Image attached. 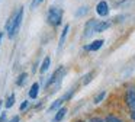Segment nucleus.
Listing matches in <instances>:
<instances>
[{"instance_id": "obj_12", "label": "nucleus", "mask_w": 135, "mask_h": 122, "mask_svg": "<svg viewBox=\"0 0 135 122\" xmlns=\"http://www.w3.org/2000/svg\"><path fill=\"white\" fill-rule=\"evenodd\" d=\"M38 93H39V83H33L32 86H31L29 92H28V95H29V99H36L38 97Z\"/></svg>"}, {"instance_id": "obj_1", "label": "nucleus", "mask_w": 135, "mask_h": 122, "mask_svg": "<svg viewBox=\"0 0 135 122\" xmlns=\"http://www.w3.org/2000/svg\"><path fill=\"white\" fill-rule=\"evenodd\" d=\"M22 20H23V6H21L16 12H13L12 16L7 19L6 25H4V31H6L7 36L10 39L19 34V29L22 26Z\"/></svg>"}, {"instance_id": "obj_25", "label": "nucleus", "mask_w": 135, "mask_h": 122, "mask_svg": "<svg viewBox=\"0 0 135 122\" xmlns=\"http://www.w3.org/2000/svg\"><path fill=\"white\" fill-rule=\"evenodd\" d=\"M131 119L135 122V110H132V112H131Z\"/></svg>"}, {"instance_id": "obj_21", "label": "nucleus", "mask_w": 135, "mask_h": 122, "mask_svg": "<svg viewBox=\"0 0 135 122\" xmlns=\"http://www.w3.org/2000/svg\"><path fill=\"white\" fill-rule=\"evenodd\" d=\"M93 76H94V73H93V71H91V73H89V74L86 76V78H84V80H83V84H87L89 81H90L91 78H93Z\"/></svg>"}, {"instance_id": "obj_16", "label": "nucleus", "mask_w": 135, "mask_h": 122, "mask_svg": "<svg viewBox=\"0 0 135 122\" xmlns=\"http://www.w3.org/2000/svg\"><path fill=\"white\" fill-rule=\"evenodd\" d=\"M105 96H106V92H105V90H102V92H99L96 96H94L93 102H94L96 105H97V103H100V102H102L103 99H105Z\"/></svg>"}, {"instance_id": "obj_28", "label": "nucleus", "mask_w": 135, "mask_h": 122, "mask_svg": "<svg viewBox=\"0 0 135 122\" xmlns=\"http://www.w3.org/2000/svg\"><path fill=\"white\" fill-rule=\"evenodd\" d=\"M74 122H86V121H81V119H79V121H74Z\"/></svg>"}, {"instance_id": "obj_22", "label": "nucleus", "mask_w": 135, "mask_h": 122, "mask_svg": "<svg viewBox=\"0 0 135 122\" xmlns=\"http://www.w3.org/2000/svg\"><path fill=\"white\" fill-rule=\"evenodd\" d=\"M89 122H106L105 119H102V118H99V116H93V118H90V121Z\"/></svg>"}, {"instance_id": "obj_15", "label": "nucleus", "mask_w": 135, "mask_h": 122, "mask_svg": "<svg viewBox=\"0 0 135 122\" xmlns=\"http://www.w3.org/2000/svg\"><path fill=\"white\" fill-rule=\"evenodd\" d=\"M26 78H28V73H22V74H19L18 80H16V84H18V86H23L25 81H26Z\"/></svg>"}, {"instance_id": "obj_9", "label": "nucleus", "mask_w": 135, "mask_h": 122, "mask_svg": "<svg viewBox=\"0 0 135 122\" xmlns=\"http://www.w3.org/2000/svg\"><path fill=\"white\" fill-rule=\"evenodd\" d=\"M112 23L108 22V20H97L96 23V34H100V32H105L110 28Z\"/></svg>"}, {"instance_id": "obj_4", "label": "nucleus", "mask_w": 135, "mask_h": 122, "mask_svg": "<svg viewBox=\"0 0 135 122\" xmlns=\"http://www.w3.org/2000/svg\"><path fill=\"white\" fill-rule=\"evenodd\" d=\"M64 73H65V68L62 65H60L58 68L55 70V71L52 73V76L50 77V80L47 81V84H45V87H48V86H51V84H54V83H60V80L62 78V76H64Z\"/></svg>"}, {"instance_id": "obj_6", "label": "nucleus", "mask_w": 135, "mask_h": 122, "mask_svg": "<svg viewBox=\"0 0 135 122\" xmlns=\"http://www.w3.org/2000/svg\"><path fill=\"white\" fill-rule=\"evenodd\" d=\"M125 103L128 105V107L131 110H135V89L129 87L125 93Z\"/></svg>"}, {"instance_id": "obj_18", "label": "nucleus", "mask_w": 135, "mask_h": 122, "mask_svg": "<svg viewBox=\"0 0 135 122\" xmlns=\"http://www.w3.org/2000/svg\"><path fill=\"white\" fill-rule=\"evenodd\" d=\"M44 2L45 0H32V2H31V9H36L38 6H41Z\"/></svg>"}, {"instance_id": "obj_20", "label": "nucleus", "mask_w": 135, "mask_h": 122, "mask_svg": "<svg viewBox=\"0 0 135 122\" xmlns=\"http://www.w3.org/2000/svg\"><path fill=\"white\" fill-rule=\"evenodd\" d=\"M86 12H87V6H83V7L80 9V10H77V12H76V16H83V15H84Z\"/></svg>"}, {"instance_id": "obj_11", "label": "nucleus", "mask_w": 135, "mask_h": 122, "mask_svg": "<svg viewBox=\"0 0 135 122\" xmlns=\"http://www.w3.org/2000/svg\"><path fill=\"white\" fill-rule=\"evenodd\" d=\"M50 65H51V57H50V55H47V57L44 58V61L41 63V67H39V73H41V74L47 73L48 68H50Z\"/></svg>"}, {"instance_id": "obj_27", "label": "nucleus", "mask_w": 135, "mask_h": 122, "mask_svg": "<svg viewBox=\"0 0 135 122\" xmlns=\"http://www.w3.org/2000/svg\"><path fill=\"white\" fill-rule=\"evenodd\" d=\"M2 106H3V102L0 100V113H2Z\"/></svg>"}, {"instance_id": "obj_26", "label": "nucleus", "mask_w": 135, "mask_h": 122, "mask_svg": "<svg viewBox=\"0 0 135 122\" xmlns=\"http://www.w3.org/2000/svg\"><path fill=\"white\" fill-rule=\"evenodd\" d=\"M3 35H4L3 32H0V44H2V39H3Z\"/></svg>"}, {"instance_id": "obj_13", "label": "nucleus", "mask_w": 135, "mask_h": 122, "mask_svg": "<svg viewBox=\"0 0 135 122\" xmlns=\"http://www.w3.org/2000/svg\"><path fill=\"white\" fill-rule=\"evenodd\" d=\"M15 99H16L15 93H10V95L7 96L6 100H4V106H6V109H10V107L15 105Z\"/></svg>"}, {"instance_id": "obj_14", "label": "nucleus", "mask_w": 135, "mask_h": 122, "mask_svg": "<svg viewBox=\"0 0 135 122\" xmlns=\"http://www.w3.org/2000/svg\"><path fill=\"white\" fill-rule=\"evenodd\" d=\"M62 99H57V100H54L52 103L50 105V107H48V112H54V110H57V109H60L61 107V105H62Z\"/></svg>"}, {"instance_id": "obj_8", "label": "nucleus", "mask_w": 135, "mask_h": 122, "mask_svg": "<svg viewBox=\"0 0 135 122\" xmlns=\"http://www.w3.org/2000/svg\"><path fill=\"white\" fill-rule=\"evenodd\" d=\"M68 32H70V25H64V28H62V32H61V36H60V41H58V49H61L62 46H64L65 44V39H67V35Z\"/></svg>"}, {"instance_id": "obj_19", "label": "nucleus", "mask_w": 135, "mask_h": 122, "mask_svg": "<svg viewBox=\"0 0 135 122\" xmlns=\"http://www.w3.org/2000/svg\"><path fill=\"white\" fill-rule=\"evenodd\" d=\"M28 106H29V100L22 102V103H21V106H19V110H21V112H25V110L28 109Z\"/></svg>"}, {"instance_id": "obj_17", "label": "nucleus", "mask_w": 135, "mask_h": 122, "mask_svg": "<svg viewBox=\"0 0 135 122\" xmlns=\"http://www.w3.org/2000/svg\"><path fill=\"white\" fill-rule=\"evenodd\" d=\"M105 121H106V122H123L122 119H119L118 116H115V115H108V116L105 118Z\"/></svg>"}, {"instance_id": "obj_23", "label": "nucleus", "mask_w": 135, "mask_h": 122, "mask_svg": "<svg viewBox=\"0 0 135 122\" xmlns=\"http://www.w3.org/2000/svg\"><path fill=\"white\" fill-rule=\"evenodd\" d=\"M7 116H6V112H2L0 113V122H6Z\"/></svg>"}, {"instance_id": "obj_24", "label": "nucleus", "mask_w": 135, "mask_h": 122, "mask_svg": "<svg viewBox=\"0 0 135 122\" xmlns=\"http://www.w3.org/2000/svg\"><path fill=\"white\" fill-rule=\"evenodd\" d=\"M9 122H21V118H19V115H15V116H13V118L9 121Z\"/></svg>"}, {"instance_id": "obj_2", "label": "nucleus", "mask_w": 135, "mask_h": 122, "mask_svg": "<svg viewBox=\"0 0 135 122\" xmlns=\"http://www.w3.org/2000/svg\"><path fill=\"white\" fill-rule=\"evenodd\" d=\"M62 17H64V10L60 6H51L47 12V22L52 28H58L62 23Z\"/></svg>"}, {"instance_id": "obj_10", "label": "nucleus", "mask_w": 135, "mask_h": 122, "mask_svg": "<svg viewBox=\"0 0 135 122\" xmlns=\"http://www.w3.org/2000/svg\"><path fill=\"white\" fill-rule=\"evenodd\" d=\"M67 107H64V106H61L60 109H57V113H55V116H54V119L52 121L54 122H61L62 119H64V116L67 115Z\"/></svg>"}, {"instance_id": "obj_7", "label": "nucleus", "mask_w": 135, "mask_h": 122, "mask_svg": "<svg viewBox=\"0 0 135 122\" xmlns=\"http://www.w3.org/2000/svg\"><path fill=\"white\" fill-rule=\"evenodd\" d=\"M103 44H105V39H94L93 42L87 44L84 46V51H97L103 46Z\"/></svg>"}, {"instance_id": "obj_5", "label": "nucleus", "mask_w": 135, "mask_h": 122, "mask_svg": "<svg viewBox=\"0 0 135 122\" xmlns=\"http://www.w3.org/2000/svg\"><path fill=\"white\" fill-rule=\"evenodd\" d=\"M96 23L97 19H89L84 25V32H83V36L84 38H90L93 34H96Z\"/></svg>"}, {"instance_id": "obj_3", "label": "nucleus", "mask_w": 135, "mask_h": 122, "mask_svg": "<svg viewBox=\"0 0 135 122\" xmlns=\"http://www.w3.org/2000/svg\"><path fill=\"white\" fill-rule=\"evenodd\" d=\"M94 10H96L97 16H100V17H106V16H109V13H110V7H109V3L106 2V0L97 2Z\"/></svg>"}]
</instances>
